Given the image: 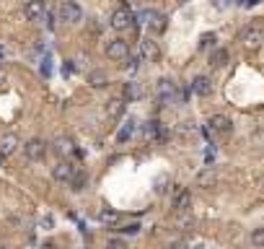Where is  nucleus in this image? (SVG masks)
<instances>
[{
  "instance_id": "21",
  "label": "nucleus",
  "mask_w": 264,
  "mask_h": 249,
  "mask_svg": "<svg viewBox=\"0 0 264 249\" xmlns=\"http://www.w3.org/2000/svg\"><path fill=\"white\" fill-rule=\"evenodd\" d=\"M88 83L93 88H104V86H109V75L104 70H91L88 73Z\"/></svg>"
},
{
  "instance_id": "1",
  "label": "nucleus",
  "mask_w": 264,
  "mask_h": 249,
  "mask_svg": "<svg viewBox=\"0 0 264 249\" xmlns=\"http://www.w3.org/2000/svg\"><path fill=\"white\" fill-rule=\"evenodd\" d=\"M57 16L62 24H81L83 21V8L75 3V0H62L60 8H57Z\"/></svg>"
},
{
  "instance_id": "24",
  "label": "nucleus",
  "mask_w": 264,
  "mask_h": 249,
  "mask_svg": "<svg viewBox=\"0 0 264 249\" xmlns=\"http://www.w3.org/2000/svg\"><path fill=\"white\" fill-rule=\"evenodd\" d=\"M199 47H202V50H210V47H215V34H202V37H199Z\"/></svg>"
},
{
  "instance_id": "19",
  "label": "nucleus",
  "mask_w": 264,
  "mask_h": 249,
  "mask_svg": "<svg viewBox=\"0 0 264 249\" xmlns=\"http://www.w3.org/2000/svg\"><path fill=\"white\" fill-rule=\"evenodd\" d=\"M106 114L112 119H119L124 114V99H109L106 101Z\"/></svg>"
},
{
  "instance_id": "28",
  "label": "nucleus",
  "mask_w": 264,
  "mask_h": 249,
  "mask_svg": "<svg viewBox=\"0 0 264 249\" xmlns=\"http://www.w3.org/2000/svg\"><path fill=\"white\" fill-rule=\"evenodd\" d=\"M168 249H189V244L179 239V241H171V244H168Z\"/></svg>"
},
{
  "instance_id": "27",
  "label": "nucleus",
  "mask_w": 264,
  "mask_h": 249,
  "mask_svg": "<svg viewBox=\"0 0 264 249\" xmlns=\"http://www.w3.org/2000/svg\"><path fill=\"white\" fill-rule=\"evenodd\" d=\"M122 233H137L140 231V223H127V226H124V228H119Z\"/></svg>"
},
{
  "instance_id": "11",
  "label": "nucleus",
  "mask_w": 264,
  "mask_h": 249,
  "mask_svg": "<svg viewBox=\"0 0 264 249\" xmlns=\"http://www.w3.org/2000/svg\"><path fill=\"white\" fill-rule=\"evenodd\" d=\"M24 16H26V21H42L44 19V0H29L24 6Z\"/></svg>"
},
{
  "instance_id": "34",
  "label": "nucleus",
  "mask_w": 264,
  "mask_h": 249,
  "mask_svg": "<svg viewBox=\"0 0 264 249\" xmlns=\"http://www.w3.org/2000/svg\"><path fill=\"white\" fill-rule=\"evenodd\" d=\"M0 55H3V50H0Z\"/></svg>"
},
{
  "instance_id": "7",
  "label": "nucleus",
  "mask_w": 264,
  "mask_h": 249,
  "mask_svg": "<svg viewBox=\"0 0 264 249\" xmlns=\"http://www.w3.org/2000/svg\"><path fill=\"white\" fill-rule=\"evenodd\" d=\"M155 93H158V101L161 104H171L176 99V83L171 78H161L158 86H155Z\"/></svg>"
},
{
  "instance_id": "35",
  "label": "nucleus",
  "mask_w": 264,
  "mask_h": 249,
  "mask_svg": "<svg viewBox=\"0 0 264 249\" xmlns=\"http://www.w3.org/2000/svg\"><path fill=\"white\" fill-rule=\"evenodd\" d=\"M181 3H186V0H181Z\"/></svg>"
},
{
  "instance_id": "23",
  "label": "nucleus",
  "mask_w": 264,
  "mask_h": 249,
  "mask_svg": "<svg viewBox=\"0 0 264 249\" xmlns=\"http://www.w3.org/2000/svg\"><path fill=\"white\" fill-rule=\"evenodd\" d=\"M251 244H254L256 249H264V228H254V233H251Z\"/></svg>"
},
{
  "instance_id": "3",
  "label": "nucleus",
  "mask_w": 264,
  "mask_h": 249,
  "mask_svg": "<svg viewBox=\"0 0 264 249\" xmlns=\"http://www.w3.org/2000/svg\"><path fill=\"white\" fill-rule=\"evenodd\" d=\"M143 21H145V26L153 31V34H163V31H166V13H161V11H145L143 13Z\"/></svg>"
},
{
  "instance_id": "4",
  "label": "nucleus",
  "mask_w": 264,
  "mask_h": 249,
  "mask_svg": "<svg viewBox=\"0 0 264 249\" xmlns=\"http://www.w3.org/2000/svg\"><path fill=\"white\" fill-rule=\"evenodd\" d=\"M207 128H210V133H215V135L228 138V135L233 133V122H230L225 114H212V117L207 119Z\"/></svg>"
},
{
  "instance_id": "5",
  "label": "nucleus",
  "mask_w": 264,
  "mask_h": 249,
  "mask_svg": "<svg viewBox=\"0 0 264 249\" xmlns=\"http://www.w3.org/2000/svg\"><path fill=\"white\" fill-rule=\"evenodd\" d=\"M106 57L109 60H117V62L127 60L130 57V44L124 42V39H112V42L106 44Z\"/></svg>"
},
{
  "instance_id": "18",
  "label": "nucleus",
  "mask_w": 264,
  "mask_h": 249,
  "mask_svg": "<svg viewBox=\"0 0 264 249\" xmlns=\"http://www.w3.org/2000/svg\"><path fill=\"white\" fill-rule=\"evenodd\" d=\"M135 130H137V122H135V119H127V122L119 128V133H117V143H127V140L135 135Z\"/></svg>"
},
{
  "instance_id": "29",
  "label": "nucleus",
  "mask_w": 264,
  "mask_h": 249,
  "mask_svg": "<svg viewBox=\"0 0 264 249\" xmlns=\"http://www.w3.org/2000/svg\"><path fill=\"white\" fill-rule=\"evenodd\" d=\"M52 73V65H50V60H44L42 62V75H50Z\"/></svg>"
},
{
  "instance_id": "10",
  "label": "nucleus",
  "mask_w": 264,
  "mask_h": 249,
  "mask_svg": "<svg viewBox=\"0 0 264 249\" xmlns=\"http://www.w3.org/2000/svg\"><path fill=\"white\" fill-rule=\"evenodd\" d=\"M140 60H145V62H158V60H161V47L155 44L153 39H143V42H140Z\"/></svg>"
},
{
  "instance_id": "14",
  "label": "nucleus",
  "mask_w": 264,
  "mask_h": 249,
  "mask_svg": "<svg viewBox=\"0 0 264 249\" xmlns=\"http://www.w3.org/2000/svg\"><path fill=\"white\" fill-rule=\"evenodd\" d=\"M16 148H19V138H16L13 133L0 138V159H8L11 153H16Z\"/></svg>"
},
{
  "instance_id": "2",
  "label": "nucleus",
  "mask_w": 264,
  "mask_h": 249,
  "mask_svg": "<svg viewBox=\"0 0 264 249\" xmlns=\"http://www.w3.org/2000/svg\"><path fill=\"white\" fill-rule=\"evenodd\" d=\"M132 21H135V16H132V11H130V6H117L114 8V13H112V19H109V24H112V29H117V31H124V29H130L132 26Z\"/></svg>"
},
{
  "instance_id": "30",
  "label": "nucleus",
  "mask_w": 264,
  "mask_h": 249,
  "mask_svg": "<svg viewBox=\"0 0 264 249\" xmlns=\"http://www.w3.org/2000/svg\"><path fill=\"white\" fill-rule=\"evenodd\" d=\"M101 221H117V213H101Z\"/></svg>"
},
{
  "instance_id": "16",
  "label": "nucleus",
  "mask_w": 264,
  "mask_h": 249,
  "mask_svg": "<svg viewBox=\"0 0 264 249\" xmlns=\"http://www.w3.org/2000/svg\"><path fill=\"white\" fill-rule=\"evenodd\" d=\"M140 96H143V86H140L137 81H127L122 88V99L124 101H137Z\"/></svg>"
},
{
  "instance_id": "9",
  "label": "nucleus",
  "mask_w": 264,
  "mask_h": 249,
  "mask_svg": "<svg viewBox=\"0 0 264 249\" xmlns=\"http://www.w3.org/2000/svg\"><path fill=\"white\" fill-rule=\"evenodd\" d=\"M24 153H26V159H31V161H42L44 153H47V143L42 138H31V140H26Z\"/></svg>"
},
{
  "instance_id": "22",
  "label": "nucleus",
  "mask_w": 264,
  "mask_h": 249,
  "mask_svg": "<svg viewBox=\"0 0 264 249\" xmlns=\"http://www.w3.org/2000/svg\"><path fill=\"white\" fill-rule=\"evenodd\" d=\"M86 182H88L86 171H75V174L70 177V190L73 192H83L86 190Z\"/></svg>"
},
{
  "instance_id": "25",
  "label": "nucleus",
  "mask_w": 264,
  "mask_h": 249,
  "mask_svg": "<svg viewBox=\"0 0 264 249\" xmlns=\"http://www.w3.org/2000/svg\"><path fill=\"white\" fill-rule=\"evenodd\" d=\"M106 249H130V246H127V241H124V239H109L106 241Z\"/></svg>"
},
{
  "instance_id": "31",
  "label": "nucleus",
  "mask_w": 264,
  "mask_h": 249,
  "mask_svg": "<svg viewBox=\"0 0 264 249\" xmlns=\"http://www.w3.org/2000/svg\"><path fill=\"white\" fill-rule=\"evenodd\" d=\"M256 3H261V0H241V6H243V8H254Z\"/></svg>"
},
{
  "instance_id": "17",
  "label": "nucleus",
  "mask_w": 264,
  "mask_h": 249,
  "mask_svg": "<svg viewBox=\"0 0 264 249\" xmlns=\"http://www.w3.org/2000/svg\"><path fill=\"white\" fill-rule=\"evenodd\" d=\"M55 153H57V156H62V159H65V156H73V153H75V143H73L70 138L62 135V138H57V140H55Z\"/></svg>"
},
{
  "instance_id": "8",
  "label": "nucleus",
  "mask_w": 264,
  "mask_h": 249,
  "mask_svg": "<svg viewBox=\"0 0 264 249\" xmlns=\"http://www.w3.org/2000/svg\"><path fill=\"white\" fill-rule=\"evenodd\" d=\"M143 133H145V138L158 140V143H166V138H168L166 125L158 122V119H148V122H145V128H143Z\"/></svg>"
},
{
  "instance_id": "26",
  "label": "nucleus",
  "mask_w": 264,
  "mask_h": 249,
  "mask_svg": "<svg viewBox=\"0 0 264 249\" xmlns=\"http://www.w3.org/2000/svg\"><path fill=\"white\" fill-rule=\"evenodd\" d=\"M168 177H158V179H155V192H158V195H163L166 190H168Z\"/></svg>"
},
{
  "instance_id": "13",
  "label": "nucleus",
  "mask_w": 264,
  "mask_h": 249,
  "mask_svg": "<svg viewBox=\"0 0 264 249\" xmlns=\"http://www.w3.org/2000/svg\"><path fill=\"white\" fill-rule=\"evenodd\" d=\"M192 91L197 93V96L205 99V96H210V93H212V81H210L207 75H197L194 81H192Z\"/></svg>"
},
{
  "instance_id": "15",
  "label": "nucleus",
  "mask_w": 264,
  "mask_h": 249,
  "mask_svg": "<svg viewBox=\"0 0 264 249\" xmlns=\"http://www.w3.org/2000/svg\"><path fill=\"white\" fill-rule=\"evenodd\" d=\"M189 208H192V192L189 190H176V195H174V210L184 213Z\"/></svg>"
},
{
  "instance_id": "12",
  "label": "nucleus",
  "mask_w": 264,
  "mask_h": 249,
  "mask_svg": "<svg viewBox=\"0 0 264 249\" xmlns=\"http://www.w3.org/2000/svg\"><path fill=\"white\" fill-rule=\"evenodd\" d=\"M73 174H75V166H73L70 161H57V164L52 166V177H55L57 182H70Z\"/></svg>"
},
{
  "instance_id": "36",
  "label": "nucleus",
  "mask_w": 264,
  "mask_h": 249,
  "mask_svg": "<svg viewBox=\"0 0 264 249\" xmlns=\"http://www.w3.org/2000/svg\"><path fill=\"white\" fill-rule=\"evenodd\" d=\"M0 249H6V246H0Z\"/></svg>"
},
{
  "instance_id": "32",
  "label": "nucleus",
  "mask_w": 264,
  "mask_h": 249,
  "mask_svg": "<svg viewBox=\"0 0 264 249\" xmlns=\"http://www.w3.org/2000/svg\"><path fill=\"white\" fill-rule=\"evenodd\" d=\"M62 73H65V75H70V73H73V65H70V60L65 62V65H62Z\"/></svg>"
},
{
  "instance_id": "33",
  "label": "nucleus",
  "mask_w": 264,
  "mask_h": 249,
  "mask_svg": "<svg viewBox=\"0 0 264 249\" xmlns=\"http://www.w3.org/2000/svg\"><path fill=\"white\" fill-rule=\"evenodd\" d=\"M42 249H55V244H44Z\"/></svg>"
},
{
  "instance_id": "20",
  "label": "nucleus",
  "mask_w": 264,
  "mask_h": 249,
  "mask_svg": "<svg viewBox=\"0 0 264 249\" xmlns=\"http://www.w3.org/2000/svg\"><path fill=\"white\" fill-rule=\"evenodd\" d=\"M225 62H228V50H223V47H212L210 50V65L223 68Z\"/></svg>"
},
{
  "instance_id": "6",
  "label": "nucleus",
  "mask_w": 264,
  "mask_h": 249,
  "mask_svg": "<svg viewBox=\"0 0 264 249\" xmlns=\"http://www.w3.org/2000/svg\"><path fill=\"white\" fill-rule=\"evenodd\" d=\"M241 42L248 47V50H256V47H261V42H264V29L261 26H246L241 31Z\"/></svg>"
}]
</instances>
